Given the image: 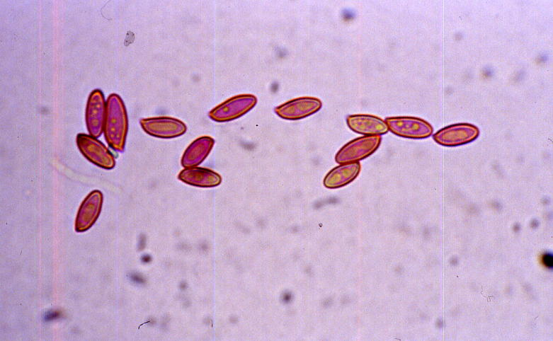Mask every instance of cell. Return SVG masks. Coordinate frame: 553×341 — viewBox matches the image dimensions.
Instances as JSON below:
<instances>
[{
    "instance_id": "cell-1",
    "label": "cell",
    "mask_w": 553,
    "mask_h": 341,
    "mask_svg": "<svg viewBox=\"0 0 553 341\" xmlns=\"http://www.w3.org/2000/svg\"><path fill=\"white\" fill-rule=\"evenodd\" d=\"M127 131V117L122 99L116 94L109 96L106 110L104 132L108 144L115 150L125 147Z\"/></svg>"
},
{
    "instance_id": "cell-2",
    "label": "cell",
    "mask_w": 553,
    "mask_h": 341,
    "mask_svg": "<svg viewBox=\"0 0 553 341\" xmlns=\"http://www.w3.org/2000/svg\"><path fill=\"white\" fill-rule=\"evenodd\" d=\"M381 139L380 135L355 139L341 148L335 156V160L340 164L358 162L374 153L379 147Z\"/></svg>"
},
{
    "instance_id": "cell-3",
    "label": "cell",
    "mask_w": 553,
    "mask_h": 341,
    "mask_svg": "<svg viewBox=\"0 0 553 341\" xmlns=\"http://www.w3.org/2000/svg\"><path fill=\"white\" fill-rule=\"evenodd\" d=\"M388 129L394 134L406 138H424L433 132L423 120L414 117H392L385 119Z\"/></svg>"
},
{
    "instance_id": "cell-4",
    "label": "cell",
    "mask_w": 553,
    "mask_h": 341,
    "mask_svg": "<svg viewBox=\"0 0 553 341\" xmlns=\"http://www.w3.org/2000/svg\"><path fill=\"white\" fill-rule=\"evenodd\" d=\"M256 98L253 95L237 96L212 109L209 112V116L211 119L219 122L232 120L250 110L256 105Z\"/></svg>"
},
{
    "instance_id": "cell-5",
    "label": "cell",
    "mask_w": 553,
    "mask_h": 341,
    "mask_svg": "<svg viewBox=\"0 0 553 341\" xmlns=\"http://www.w3.org/2000/svg\"><path fill=\"white\" fill-rule=\"evenodd\" d=\"M77 146L82 154L95 165L111 169L115 166V158L111 152L94 137L79 134L76 138Z\"/></svg>"
},
{
    "instance_id": "cell-6",
    "label": "cell",
    "mask_w": 553,
    "mask_h": 341,
    "mask_svg": "<svg viewBox=\"0 0 553 341\" xmlns=\"http://www.w3.org/2000/svg\"><path fill=\"white\" fill-rule=\"evenodd\" d=\"M321 106V101L317 98L301 97L276 107L274 111L283 119L295 120L307 117L317 112Z\"/></svg>"
},
{
    "instance_id": "cell-7",
    "label": "cell",
    "mask_w": 553,
    "mask_h": 341,
    "mask_svg": "<svg viewBox=\"0 0 553 341\" xmlns=\"http://www.w3.org/2000/svg\"><path fill=\"white\" fill-rule=\"evenodd\" d=\"M140 125L149 134L161 138L178 137L186 130L183 122L167 117L142 119L140 120Z\"/></svg>"
},
{
    "instance_id": "cell-8",
    "label": "cell",
    "mask_w": 553,
    "mask_h": 341,
    "mask_svg": "<svg viewBox=\"0 0 553 341\" xmlns=\"http://www.w3.org/2000/svg\"><path fill=\"white\" fill-rule=\"evenodd\" d=\"M106 106L102 92L94 90L89 96L86 110V122L89 134L98 137L104 127Z\"/></svg>"
},
{
    "instance_id": "cell-9",
    "label": "cell",
    "mask_w": 553,
    "mask_h": 341,
    "mask_svg": "<svg viewBox=\"0 0 553 341\" xmlns=\"http://www.w3.org/2000/svg\"><path fill=\"white\" fill-rule=\"evenodd\" d=\"M103 196L98 190L91 192L83 201L77 213L75 229L77 232L88 230L97 219L102 206Z\"/></svg>"
},
{
    "instance_id": "cell-10",
    "label": "cell",
    "mask_w": 553,
    "mask_h": 341,
    "mask_svg": "<svg viewBox=\"0 0 553 341\" xmlns=\"http://www.w3.org/2000/svg\"><path fill=\"white\" fill-rule=\"evenodd\" d=\"M478 129L469 124H458L445 127L434 134L435 140L445 146H457L474 139Z\"/></svg>"
},
{
    "instance_id": "cell-11",
    "label": "cell",
    "mask_w": 553,
    "mask_h": 341,
    "mask_svg": "<svg viewBox=\"0 0 553 341\" xmlns=\"http://www.w3.org/2000/svg\"><path fill=\"white\" fill-rule=\"evenodd\" d=\"M346 122L352 131L366 136L382 135L389 130L385 121L371 115H350L347 117Z\"/></svg>"
},
{
    "instance_id": "cell-12",
    "label": "cell",
    "mask_w": 553,
    "mask_h": 341,
    "mask_svg": "<svg viewBox=\"0 0 553 341\" xmlns=\"http://www.w3.org/2000/svg\"><path fill=\"white\" fill-rule=\"evenodd\" d=\"M359 162L343 163L331 169L325 176L324 185L328 188H338L352 182L360 171Z\"/></svg>"
},
{
    "instance_id": "cell-13",
    "label": "cell",
    "mask_w": 553,
    "mask_h": 341,
    "mask_svg": "<svg viewBox=\"0 0 553 341\" xmlns=\"http://www.w3.org/2000/svg\"><path fill=\"white\" fill-rule=\"evenodd\" d=\"M178 178L188 184L204 187H214L221 182L219 174L203 168L185 169L180 173Z\"/></svg>"
},
{
    "instance_id": "cell-14",
    "label": "cell",
    "mask_w": 553,
    "mask_h": 341,
    "mask_svg": "<svg viewBox=\"0 0 553 341\" xmlns=\"http://www.w3.org/2000/svg\"><path fill=\"white\" fill-rule=\"evenodd\" d=\"M214 144L210 137H203L194 141L186 150L182 157V165L193 167L201 163L208 155Z\"/></svg>"
},
{
    "instance_id": "cell-15",
    "label": "cell",
    "mask_w": 553,
    "mask_h": 341,
    "mask_svg": "<svg viewBox=\"0 0 553 341\" xmlns=\"http://www.w3.org/2000/svg\"><path fill=\"white\" fill-rule=\"evenodd\" d=\"M60 316V313L57 311H49L44 313L43 320L45 322L52 321L58 318Z\"/></svg>"
},
{
    "instance_id": "cell-16",
    "label": "cell",
    "mask_w": 553,
    "mask_h": 341,
    "mask_svg": "<svg viewBox=\"0 0 553 341\" xmlns=\"http://www.w3.org/2000/svg\"><path fill=\"white\" fill-rule=\"evenodd\" d=\"M129 279L134 283L142 284L144 282V278L137 273L131 272L128 274Z\"/></svg>"
},
{
    "instance_id": "cell-17",
    "label": "cell",
    "mask_w": 553,
    "mask_h": 341,
    "mask_svg": "<svg viewBox=\"0 0 553 341\" xmlns=\"http://www.w3.org/2000/svg\"><path fill=\"white\" fill-rule=\"evenodd\" d=\"M544 262L547 267L552 266V256L551 255H545L544 256Z\"/></svg>"
},
{
    "instance_id": "cell-18",
    "label": "cell",
    "mask_w": 553,
    "mask_h": 341,
    "mask_svg": "<svg viewBox=\"0 0 553 341\" xmlns=\"http://www.w3.org/2000/svg\"><path fill=\"white\" fill-rule=\"evenodd\" d=\"M142 262H149L150 261V258H149V256H146V255H144V257L142 258Z\"/></svg>"
}]
</instances>
